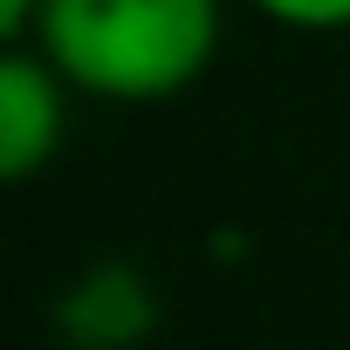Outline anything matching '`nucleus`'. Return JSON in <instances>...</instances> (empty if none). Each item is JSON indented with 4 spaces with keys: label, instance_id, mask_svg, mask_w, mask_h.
<instances>
[{
    "label": "nucleus",
    "instance_id": "nucleus-1",
    "mask_svg": "<svg viewBox=\"0 0 350 350\" xmlns=\"http://www.w3.org/2000/svg\"><path fill=\"white\" fill-rule=\"evenodd\" d=\"M42 55L103 103H165L220 55V0H42Z\"/></svg>",
    "mask_w": 350,
    "mask_h": 350
},
{
    "label": "nucleus",
    "instance_id": "nucleus-2",
    "mask_svg": "<svg viewBox=\"0 0 350 350\" xmlns=\"http://www.w3.org/2000/svg\"><path fill=\"white\" fill-rule=\"evenodd\" d=\"M69 131V76L49 55L0 42V186H21L62 151Z\"/></svg>",
    "mask_w": 350,
    "mask_h": 350
},
{
    "label": "nucleus",
    "instance_id": "nucleus-3",
    "mask_svg": "<svg viewBox=\"0 0 350 350\" xmlns=\"http://www.w3.org/2000/svg\"><path fill=\"white\" fill-rule=\"evenodd\" d=\"M55 329L76 350H124L158 329V288L131 261H90L55 288Z\"/></svg>",
    "mask_w": 350,
    "mask_h": 350
},
{
    "label": "nucleus",
    "instance_id": "nucleus-4",
    "mask_svg": "<svg viewBox=\"0 0 350 350\" xmlns=\"http://www.w3.org/2000/svg\"><path fill=\"white\" fill-rule=\"evenodd\" d=\"M254 14H268L288 35H343L350 28V0H254Z\"/></svg>",
    "mask_w": 350,
    "mask_h": 350
},
{
    "label": "nucleus",
    "instance_id": "nucleus-5",
    "mask_svg": "<svg viewBox=\"0 0 350 350\" xmlns=\"http://www.w3.org/2000/svg\"><path fill=\"white\" fill-rule=\"evenodd\" d=\"M42 14V0H0V42H21Z\"/></svg>",
    "mask_w": 350,
    "mask_h": 350
}]
</instances>
